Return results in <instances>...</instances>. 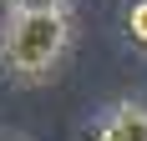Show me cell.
Wrapping results in <instances>:
<instances>
[{"label":"cell","instance_id":"6da1fadb","mask_svg":"<svg viewBox=\"0 0 147 141\" xmlns=\"http://www.w3.org/2000/svg\"><path fill=\"white\" fill-rule=\"evenodd\" d=\"M71 45L66 10H10L0 35V66L15 86H41Z\"/></svg>","mask_w":147,"mask_h":141},{"label":"cell","instance_id":"5b68a950","mask_svg":"<svg viewBox=\"0 0 147 141\" xmlns=\"http://www.w3.org/2000/svg\"><path fill=\"white\" fill-rule=\"evenodd\" d=\"M0 141H26V136H15V131H0Z\"/></svg>","mask_w":147,"mask_h":141},{"label":"cell","instance_id":"277c9868","mask_svg":"<svg viewBox=\"0 0 147 141\" xmlns=\"http://www.w3.org/2000/svg\"><path fill=\"white\" fill-rule=\"evenodd\" d=\"M71 0H10V10H66Z\"/></svg>","mask_w":147,"mask_h":141},{"label":"cell","instance_id":"3957f363","mask_svg":"<svg viewBox=\"0 0 147 141\" xmlns=\"http://www.w3.org/2000/svg\"><path fill=\"white\" fill-rule=\"evenodd\" d=\"M122 35H127L137 51H147V0H127V10H122Z\"/></svg>","mask_w":147,"mask_h":141},{"label":"cell","instance_id":"7a4b0ae2","mask_svg":"<svg viewBox=\"0 0 147 141\" xmlns=\"http://www.w3.org/2000/svg\"><path fill=\"white\" fill-rule=\"evenodd\" d=\"M81 141H147V106L142 101H117L107 106L86 131Z\"/></svg>","mask_w":147,"mask_h":141}]
</instances>
